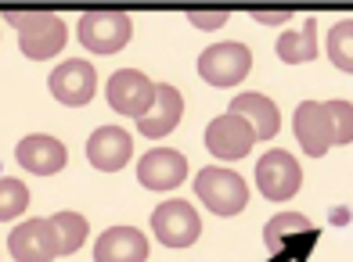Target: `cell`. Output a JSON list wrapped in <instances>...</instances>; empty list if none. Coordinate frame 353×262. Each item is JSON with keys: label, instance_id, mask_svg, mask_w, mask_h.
<instances>
[{"label": "cell", "instance_id": "30bf717a", "mask_svg": "<svg viewBox=\"0 0 353 262\" xmlns=\"http://www.w3.org/2000/svg\"><path fill=\"white\" fill-rule=\"evenodd\" d=\"M188 176V158L173 147H152L148 155L137 162V179L141 187H148L155 194L163 190H176Z\"/></svg>", "mask_w": 353, "mask_h": 262}, {"label": "cell", "instance_id": "d6986e66", "mask_svg": "<svg viewBox=\"0 0 353 262\" xmlns=\"http://www.w3.org/2000/svg\"><path fill=\"white\" fill-rule=\"evenodd\" d=\"M299 234L314 237L310 219H307V216H299V212H278V216L263 226V244H267L270 252H281L285 244L292 241V237H299Z\"/></svg>", "mask_w": 353, "mask_h": 262}, {"label": "cell", "instance_id": "4fadbf2b", "mask_svg": "<svg viewBox=\"0 0 353 262\" xmlns=\"http://www.w3.org/2000/svg\"><path fill=\"white\" fill-rule=\"evenodd\" d=\"M292 129H296L299 147H303V151H307L310 158L328 155V147L335 144L328 108L321 105V101H303V105L296 108V116H292Z\"/></svg>", "mask_w": 353, "mask_h": 262}, {"label": "cell", "instance_id": "5bb4252c", "mask_svg": "<svg viewBox=\"0 0 353 262\" xmlns=\"http://www.w3.org/2000/svg\"><path fill=\"white\" fill-rule=\"evenodd\" d=\"M14 158H19L22 169L37 173V176H54L58 169H65L69 151H65V144H61L58 137L29 133V137L19 140V147H14Z\"/></svg>", "mask_w": 353, "mask_h": 262}, {"label": "cell", "instance_id": "ba28073f", "mask_svg": "<svg viewBox=\"0 0 353 262\" xmlns=\"http://www.w3.org/2000/svg\"><path fill=\"white\" fill-rule=\"evenodd\" d=\"M105 97L119 116L141 119L155 101V83L141 69H119V72H112L108 87H105Z\"/></svg>", "mask_w": 353, "mask_h": 262}, {"label": "cell", "instance_id": "d4e9b609", "mask_svg": "<svg viewBox=\"0 0 353 262\" xmlns=\"http://www.w3.org/2000/svg\"><path fill=\"white\" fill-rule=\"evenodd\" d=\"M252 19L263 22V25H278V22H288V19H292V8H281V11H260V8H256Z\"/></svg>", "mask_w": 353, "mask_h": 262}, {"label": "cell", "instance_id": "7c38bea8", "mask_svg": "<svg viewBox=\"0 0 353 262\" xmlns=\"http://www.w3.org/2000/svg\"><path fill=\"white\" fill-rule=\"evenodd\" d=\"M134 155V137L123 126H98L87 137V162L101 173H119Z\"/></svg>", "mask_w": 353, "mask_h": 262}, {"label": "cell", "instance_id": "44dd1931", "mask_svg": "<svg viewBox=\"0 0 353 262\" xmlns=\"http://www.w3.org/2000/svg\"><path fill=\"white\" fill-rule=\"evenodd\" d=\"M325 51L332 58V65L339 72L353 76V19H343L328 29V40H325Z\"/></svg>", "mask_w": 353, "mask_h": 262}, {"label": "cell", "instance_id": "3957f363", "mask_svg": "<svg viewBox=\"0 0 353 262\" xmlns=\"http://www.w3.org/2000/svg\"><path fill=\"white\" fill-rule=\"evenodd\" d=\"M134 36V22L126 11H83L79 14V43L94 54H116Z\"/></svg>", "mask_w": 353, "mask_h": 262}, {"label": "cell", "instance_id": "603a6c76", "mask_svg": "<svg viewBox=\"0 0 353 262\" xmlns=\"http://www.w3.org/2000/svg\"><path fill=\"white\" fill-rule=\"evenodd\" d=\"M328 108V119H332V133H335V144H353V105L350 101H325Z\"/></svg>", "mask_w": 353, "mask_h": 262}, {"label": "cell", "instance_id": "9a60e30c", "mask_svg": "<svg viewBox=\"0 0 353 262\" xmlns=\"http://www.w3.org/2000/svg\"><path fill=\"white\" fill-rule=\"evenodd\" d=\"M148 259V237L137 226H108L94 241V262H144Z\"/></svg>", "mask_w": 353, "mask_h": 262}, {"label": "cell", "instance_id": "7402d4cb", "mask_svg": "<svg viewBox=\"0 0 353 262\" xmlns=\"http://www.w3.org/2000/svg\"><path fill=\"white\" fill-rule=\"evenodd\" d=\"M29 208V187L14 176H0V223L19 219Z\"/></svg>", "mask_w": 353, "mask_h": 262}, {"label": "cell", "instance_id": "2e32d148", "mask_svg": "<svg viewBox=\"0 0 353 262\" xmlns=\"http://www.w3.org/2000/svg\"><path fill=\"white\" fill-rule=\"evenodd\" d=\"M181 116H184L181 90L170 87V83H155V101L137 119V129H141V137H166V133H173V126L181 122Z\"/></svg>", "mask_w": 353, "mask_h": 262}, {"label": "cell", "instance_id": "8fae6325", "mask_svg": "<svg viewBox=\"0 0 353 262\" xmlns=\"http://www.w3.org/2000/svg\"><path fill=\"white\" fill-rule=\"evenodd\" d=\"M8 252L14 262H54L58 259V241L51 230V219H26L11 230Z\"/></svg>", "mask_w": 353, "mask_h": 262}, {"label": "cell", "instance_id": "ac0fdd59", "mask_svg": "<svg viewBox=\"0 0 353 262\" xmlns=\"http://www.w3.org/2000/svg\"><path fill=\"white\" fill-rule=\"evenodd\" d=\"M278 58L285 65H303L317 58V19H307L299 29H288L278 36Z\"/></svg>", "mask_w": 353, "mask_h": 262}, {"label": "cell", "instance_id": "5b68a950", "mask_svg": "<svg viewBox=\"0 0 353 262\" xmlns=\"http://www.w3.org/2000/svg\"><path fill=\"white\" fill-rule=\"evenodd\" d=\"M152 234L166 248H191L202 234V219H199V212L191 201L170 198L152 212Z\"/></svg>", "mask_w": 353, "mask_h": 262}, {"label": "cell", "instance_id": "9c48e42d", "mask_svg": "<svg viewBox=\"0 0 353 262\" xmlns=\"http://www.w3.org/2000/svg\"><path fill=\"white\" fill-rule=\"evenodd\" d=\"M252 144H256L252 126L242 116H234V111H223V116H216L205 126V147H210V155L220 158V162L245 158L252 151Z\"/></svg>", "mask_w": 353, "mask_h": 262}, {"label": "cell", "instance_id": "7a4b0ae2", "mask_svg": "<svg viewBox=\"0 0 353 262\" xmlns=\"http://www.w3.org/2000/svg\"><path fill=\"white\" fill-rule=\"evenodd\" d=\"M195 194L205 208L216 212V216H238V212L249 205L245 179L234 169H223V166H205L195 176Z\"/></svg>", "mask_w": 353, "mask_h": 262}, {"label": "cell", "instance_id": "8992f818", "mask_svg": "<svg viewBox=\"0 0 353 262\" xmlns=\"http://www.w3.org/2000/svg\"><path fill=\"white\" fill-rule=\"evenodd\" d=\"M256 187H260V194L270 201L296 198L299 187H303V166L288 151L274 147V151H267L256 162Z\"/></svg>", "mask_w": 353, "mask_h": 262}, {"label": "cell", "instance_id": "e0dca14e", "mask_svg": "<svg viewBox=\"0 0 353 262\" xmlns=\"http://www.w3.org/2000/svg\"><path fill=\"white\" fill-rule=\"evenodd\" d=\"M228 111L242 116L252 126L256 140H270V137H278V129H281V111H278V105L270 101L267 94H256V90L238 94L234 101L228 105Z\"/></svg>", "mask_w": 353, "mask_h": 262}, {"label": "cell", "instance_id": "ffe728a7", "mask_svg": "<svg viewBox=\"0 0 353 262\" xmlns=\"http://www.w3.org/2000/svg\"><path fill=\"white\" fill-rule=\"evenodd\" d=\"M51 230H54V241H58V255H72V252L83 248V241L90 234V223L79 216V212H54Z\"/></svg>", "mask_w": 353, "mask_h": 262}, {"label": "cell", "instance_id": "6da1fadb", "mask_svg": "<svg viewBox=\"0 0 353 262\" xmlns=\"http://www.w3.org/2000/svg\"><path fill=\"white\" fill-rule=\"evenodd\" d=\"M4 22H11L19 29V47L26 58L33 61H47L58 51H65L69 29L61 22V14L54 11H4Z\"/></svg>", "mask_w": 353, "mask_h": 262}, {"label": "cell", "instance_id": "52a82bcc", "mask_svg": "<svg viewBox=\"0 0 353 262\" xmlns=\"http://www.w3.org/2000/svg\"><path fill=\"white\" fill-rule=\"evenodd\" d=\"M47 87H51L54 101L65 105V108H79L94 101V90H98V72H94V65L87 58H65L51 72L47 79Z\"/></svg>", "mask_w": 353, "mask_h": 262}, {"label": "cell", "instance_id": "277c9868", "mask_svg": "<svg viewBox=\"0 0 353 262\" xmlns=\"http://www.w3.org/2000/svg\"><path fill=\"white\" fill-rule=\"evenodd\" d=\"M252 69V51L238 40H223L213 43L199 54V76L205 79L210 87H234L242 83Z\"/></svg>", "mask_w": 353, "mask_h": 262}, {"label": "cell", "instance_id": "cb8c5ba5", "mask_svg": "<svg viewBox=\"0 0 353 262\" xmlns=\"http://www.w3.org/2000/svg\"><path fill=\"white\" fill-rule=\"evenodd\" d=\"M228 19H231V11H228V8H220V11H199V8H188V22H191V25H199V29H220Z\"/></svg>", "mask_w": 353, "mask_h": 262}]
</instances>
